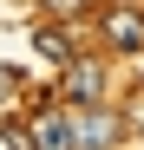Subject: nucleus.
<instances>
[{"instance_id": "1", "label": "nucleus", "mask_w": 144, "mask_h": 150, "mask_svg": "<svg viewBox=\"0 0 144 150\" xmlns=\"http://www.w3.org/2000/svg\"><path fill=\"white\" fill-rule=\"evenodd\" d=\"M72 131H79V150H118V144H125V117L105 111V98H98V105H79V111H72Z\"/></svg>"}, {"instance_id": "2", "label": "nucleus", "mask_w": 144, "mask_h": 150, "mask_svg": "<svg viewBox=\"0 0 144 150\" xmlns=\"http://www.w3.org/2000/svg\"><path fill=\"white\" fill-rule=\"evenodd\" d=\"M59 98H66V105H98V98H105V65L72 52L59 65Z\"/></svg>"}, {"instance_id": "3", "label": "nucleus", "mask_w": 144, "mask_h": 150, "mask_svg": "<svg viewBox=\"0 0 144 150\" xmlns=\"http://www.w3.org/2000/svg\"><path fill=\"white\" fill-rule=\"evenodd\" d=\"M33 150H79V131H72V111L46 105L33 117Z\"/></svg>"}, {"instance_id": "4", "label": "nucleus", "mask_w": 144, "mask_h": 150, "mask_svg": "<svg viewBox=\"0 0 144 150\" xmlns=\"http://www.w3.org/2000/svg\"><path fill=\"white\" fill-rule=\"evenodd\" d=\"M98 26H105V39L118 46V52H144V20H138V7H105Z\"/></svg>"}, {"instance_id": "5", "label": "nucleus", "mask_w": 144, "mask_h": 150, "mask_svg": "<svg viewBox=\"0 0 144 150\" xmlns=\"http://www.w3.org/2000/svg\"><path fill=\"white\" fill-rule=\"evenodd\" d=\"M33 46H39V59H53V65H66V59H72V39H66L59 26H39V33H33Z\"/></svg>"}, {"instance_id": "6", "label": "nucleus", "mask_w": 144, "mask_h": 150, "mask_svg": "<svg viewBox=\"0 0 144 150\" xmlns=\"http://www.w3.org/2000/svg\"><path fill=\"white\" fill-rule=\"evenodd\" d=\"M125 137H144V85H138V98H131V111H125Z\"/></svg>"}, {"instance_id": "7", "label": "nucleus", "mask_w": 144, "mask_h": 150, "mask_svg": "<svg viewBox=\"0 0 144 150\" xmlns=\"http://www.w3.org/2000/svg\"><path fill=\"white\" fill-rule=\"evenodd\" d=\"M46 7H53L59 20H79V13H85V0H46Z\"/></svg>"}, {"instance_id": "8", "label": "nucleus", "mask_w": 144, "mask_h": 150, "mask_svg": "<svg viewBox=\"0 0 144 150\" xmlns=\"http://www.w3.org/2000/svg\"><path fill=\"white\" fill-rule=\"evenodd\" d=\"M13 85H20V79H13V72H0V98H7V91H13Z\"/></svg>"}]
</instances>
